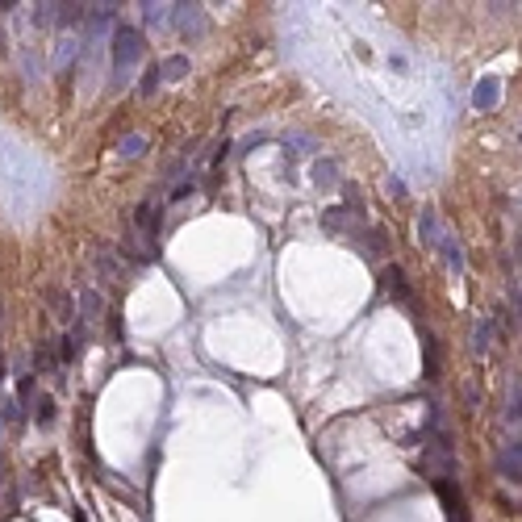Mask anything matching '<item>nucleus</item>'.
<instances>
[{"instance_id":"7","label":"nucleus","mask_w":522,"mask_h":522,"mask_svg":"<svg viewBox=\"0 0 522 522\" xmlns=\"http://www.w3.org/2000/svg\"><path fill=\"white\" fill-rule=\"evenodd\" d=\"M76 59V42L71 38H63L59 42V50H54V71H67V63Z\"/></svg>"},{"instance_id":"5","label":"nucleus","mask_w":522,"mask_h":522,"mask_svg":"<svg viewBox=\"0 0 522 522\" xmlns=\"http://www.w3.org/2000/svg\"><path fill=\"white\" fill-rule=\"evenodd\" d=\"M493 338H497V322H480V326H476V334H473V351L480 355L485 347H493Z\"/></svg>"},{"instance_id":"8","label":"nucleus","mask_w":522,"mask_h":522,"mask_svg":"<svg viewBox=\"0 0 522 522\" xmlns=\"http://www.w3.org/2000/svg\"><path fill=\"white\" fill-rule=\"evenodd\" d=\"M184 71H189V59H184V54H172V59L159 67V76H167V80H176V76H184Z\"/></svg>"},{"instance_id":"6","label":"nucleus","mask_w":522,"mask_h":522,"mask_svg":"<svg viewBox=\"0 0 522 522\" xmlns=\"http://www.w3.org/2000/svg\"><path fill=\"white\" fill-rule=\"evenodd\" d=\"M80 309H84V318H88V322L100 318V292H96V288H88V292L80 297Z\"/></svg>"},{"instance_id":"9","label":"nucleus","mask_w":522,"mask_h":522,"mask_svg":"<svg viewBox=\"0 0 522 522\" xmlns=\"http://www.w3.org/2000/svg\"><path fill=\"white\" fill-rule=\"evenodd\" d=\"M143 17L155 21V25H163V21H172V4H143Z\"/></svg>"},{"instance_id":"4","label":"nucleus","mask_w":522,"mask_h":522,"mask_svg":"<svg viewBox=\"0 0 522 522\" xmlns=\"http://www.w3.org/2000/svg\"><path fill=\"white\" fill-rule=\"evenodd\" d=\"M388 292H393L405 309H414V292H410V285L401 280V272H397V268H388Z\"/></svg>"},{"instance_id":"2","label":"nucleus","mask_w":522,"mask_h":522,"mask_svg":"<svg viewBox=\"0 0 522 522\" xmlns=\"http://www.w3.org/2000/svg\"><path fill=\"white\" fill-rule=\"evenodd\" d=\"M159 222H163V205L159 201H143L134 209V230H138V242H143V255H150V247L159 238Z\"/></svg>"},{"instance_id":"12","label":"nucleus","mask_w":522,"mask_h":522,"mask_svg":"<svg viewBox=\"0 0 522 522\" xmlns=\"http://www.w3.org/2000/svg\"><path fill=\"white\" fill-rule=\"evenodd\" d=\"M143 150H146V138H138V134H130L126 146H121V155H143Z\"/></svg>"},{"instance_id":"10","label":"nucleus","mask_w":522,"mask_h":522,"mask_svg":"<svg viewBox=\"0 0 522 522\" xmlns=\"http://www.w3.org/2000/svg\"><path fill=\"white\" fill-rule=\"evenodd\" d=\"M54 314H59V322H76V309H71L67 292H54Z\"/></svg>"},{"instance_id":"11","label":"nucleus","mask_w":522,"mask_h":522,"mask_svg":"<svg viewBox=\"0 0 522 522\" xmlns=\"http://www.w3.org/2000/svg\"><path fill=\"white\" fill-rule=\"evenodd\" d=\"M50 418H54V401H50V397H38V422L47 427Z\"/></svg>"},{"instance_id":"3","label":"nucleus","mask_w":522,"mask_h":522,"mask_svg":"<svg viewBox=\"0 0 522 522\" xmlns=\"http://www.w3.org/2000/svg\"><path fill=\"white\" fill-rule=\"evenodd\" d=\"M172 21H176L184 34H201V30H205V17H201L196 4H172Z\"/></svg>"},{"instance_id":"1","label":"nucleus","mask_w":522,"mask_h":522,"mask_svg":"<svg viewBox=\"0 0 522 522\" xmlns=\"http://www.w3.org/2000/svg\"><path fill=\"white\" fill-rule=\"evenodd\" d=\"M143 59V34L130 30V25H117L113 30V67L121 80H130V67Z\"/></svg>"}]
</instances>
